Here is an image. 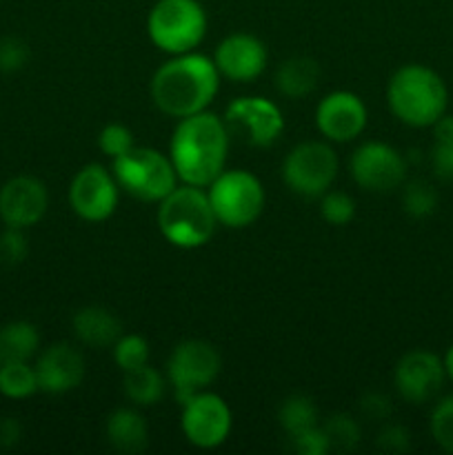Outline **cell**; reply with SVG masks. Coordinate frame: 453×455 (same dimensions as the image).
Returning a JSON list of instances; mask_svg holds the SVG:
<instances>
[{
  "mask_svg": "<svg viewBox=\"0 0 453 455\" xmlns=\"http://www.w3.org/2000/svg\"><path fill=\"white\" fill-rule=\"evenodd\" d=\"M220 78L213 58L195 52L178 53L160 65L151 78V100L164 116L182 120L207 111L220 87Z\"/></svg>",
  "mask_w": 453,
  "mask_h": 455,
  "instance_id": "cell-1",
  "label": "cell"
},
{
  "mask_svg": "<svg viewBox=\"0 0 453 455\" xmlns=\"http://www.w3.org/2000/svg\"><path fill=\"white\" fill-rule=\"evenodd\" d=\"M229 140V132L216 114L200 111L178 120L169 142V158L178 180L207 189L225 172Z\"/></svg>",
  "mask_w": 453,
  "mask_h": 455,
  "instance_id": "cell-2",
  "label": "cell"
},
{
  "mask_svg": "<svg viewBox=\"0 0 453 455\" xmlns=\"http://www.w3.org/2000/svg\"><path fill=\"white\" fill-rule=\"evenodd\" d=\"M386 105L407 127H431L449 109L447 83L431 67L409 62L391 76L386 84Z\"/></svg>",
  "mask_w": 453,
  "mask_h": 455,
  "instance_id": "cell-3",
  "label": "cell"
},
{
  "mask_svg": "<svg viewBox=\"0 0 453 455\" xmlns=\"http://www.w3.org/2000/svg\"><path fill=\"white\" fill-rule=\"evenodd\" d=\"M158 204V229L173 247L200 249L216 234L218 218L204 187H176Z\"/></svg>",
  "mask_w": 453,
  "mask_h": 455,
  "instance_id": "cell-4",
  "label": "cell"
},
{
  "mask_svg": "<svg viewBox=\"0 0 453 455\" xmlns=\"http://www.w3.org/2000/svg\"><path fill=\"white\" fill-rule=\"evenodd\" d=\"M207 12L198 0H158L147 16V36L164 53L195 52L207 36Z\"/></svg>",
  "mask_w": 453,
  "mask_h": 455,
  "instance_id": "cell-5",
  "label": "cell"
},
{
  "mask_svg": "<svg viewBox=\"0 0 453 455\" xmlns=\"http://www.w3.org/2000/svg\"><path fill=\"white\" fill-rule=\"evenodd\" d=\"M111 173L124 194L142 203H160L178 187L171 158L149 147H133L115 158Z\"/></svg>",
  "mask_w": 453,
  "mask_h": 455,
  "instance_id": "cell-6",
  "label": "cell"
},
{
  "mask_svg": "<svg viewBox=\"0 0 453 455\" xmlns=\"http://www.w3.org/2000/svg\"><path fill=\"white\" fill-rule=\"evenodd\" d=\"M207 189L218 225H225L229 229H244L262 216L265 187L251 172L225 169Z\"/></svg>",
  "mask_w": 453,
  "mask_h": 455,
  "instance_id": "cell-7",
  "label": "cell"
},
{
  "mask_svg": "<svg viewBox=\"0 0 453 455\" xmlns=\"http://www.w3.org/2000/svg\"><path fill=\"white\" fill-rule=\"evenodd\" d=\"M338 176V156L329 142H300L282 163L284 185L302 198H320Z\"/></svg>",
  "mask_w": 453,
  "mask_h": 455,
  "instance_id": "cell-8",
  "label": "cell"
},
{
  "mask_svg": "<svg viewBox=\"0 0 453 455\" xmlns=\"http://www.w3.org/2000/svg\"><path fill=\"white\" fill-rule=\"evenodd\" d=\"M231 138L249 147H269L282 136L284 118L275 102L262 96L235 98L222 116Z\"/></svg>",
  "mask_w": 453,
  "mask_h": 455,
  "instance_id": "cell-9",
  "label": "cell"
},
{
  "mask_svg": "<svg viewBox=\"0 0 453 455\" xmlns=\"http://www.w3.org/2000/svg\"><path fill=\"white\" fill-rule=\"evenodd\" d=\"M222 367L220 354L204 340H185L173 349L167 363V376L178 403L185 404L191 395L207 389Z\"/></svg>",
  "mask_w": 453,
  "mask_h": 455,
  "instance_id": "cell-10",
  "label": "cell"
},
{
  "mask_svg": "<svg viewBox=\"0 0 453 455\" xmlns=\"http://www.w3.org/2000/svg\"><path fill=\"white\" fill-rule=\"evenodd\" d=\"M349 172L355 185L371 194H389L402 187L407 178V160L395 147L369 140L354 151Z\"/></svg>",
  "mask_w": 453,
  "mask_h": 455,
  "instance_id": "cell-11",
  "label": "cell"
},
{
  "mask_svg": "<svg viewBox=\"0 0 453 455\" xmlns=\"http://www.w3.org/2000/svg\"><path fill=\"white\" fill-rule=\"evenodd\" d=\"M180 427L189 444L198 449H216L229 438L234 416L220 395L200 391L182 404Z\"/></svg>",
  "mask_w": 453,
  "mask_h": 455,
  "instance_id": "cell-12",
  "label": "cell"
},
{
  "mask_svg": "<svg viewBox=\"0 0 453 455\" xmlns=\"http://www.w3.org/2000/svg\"><path fill=\"white\" fill-rule=\"evenodd\" d=\"M118 182L102 164H84L69 187V204L78 218L102 222L118 207Z\"/></svg>",
  "mask_w": 453,
  "mask_h": 455,
  "instance_id": "cell-13",
  "label": "cell"
},
{
  "mask_svg": "<svg viewBox=\"0 0 453 455\" xmlns=\"http://www.w3.org/2000/svg\"><path fill=\"white\" fill-rule=\"evenodd\" d=\"M444 363L438 354L429 349L407 351L398 360L393 371L395 389L400 398L411 404H425L438 395L444 385Z\"/></svg>",
  "mask_w": 453,
  "mask_h": 455,
  "instance_id": "cell-14",
  "label": "cell"
},
{
  "mask_svg": "<svg viewBox=\"0 0 453 455\" xmlns=\"http://www.w3.org/2000/svg\"><path fill=\"white\" fill-rule=\"evenodd\" d=\"M49 209V194L36 176H16L0 187V220L4 227L29 229Z\"/></svg>",
  "mask_w": 453,
  "mask_h": 455,
  "instance_id": "cell-15",
  "label": "cell"
},
{
  "mask_svg": "<svg viewBox=\"0 0 453 455\" xmlns=\"http://www.w3.org/2000/svg\"><path fill=\"white\" fill-rule=\"evenodd\" d=\"M369 114L362 98L351 92H333L315 107V127L329 142H351L367 129Z\"/></svg>",
  "mask_w": 453,
  "mask_h": 455,
  "instance_id": "cell-16",
  "label": "cell"
},
{
  "mask_svg": "<svg viewBox=\"0 0 453 455\" xmlns=\"http://www.w3.org/2000/svg\"><path fill=\"white\" fill-rule=\"evenodd\" d=\"M266 47L258 36L231 34L222 40L213 53L218 71L234 83H251L265 71Z\"/></svg>",
  "mask_w": 453,
  "mask_h": 455,
  "instance_id": "cell-17",
  "label": "cell"
},
{
  "mask_svg": "<svg viewBox=\"0 0 453 455\" xmlns=\"http://www.w3.org/2000/svg\"><path fill=\"white\" fill-rule=\"evenodd\" d=\"M38 376V389L44 394H67L84 380V358L69 345H52L38 355L34 364Z\"/></svg>",
  "mask_w": 453,
  "mask_h": 455,
  "instance_id": "cell-18",
  "label": "cell"
},
{
  "mask_svg": "<svg viewBox=\"0 0 453 455\" xmlns=\"http://www.w3.org/2000/svg\"><path fill=\"white\" fill-rule=\"evenodd\" d=\"M76 338L87 347H114L115 340L123 336V324L102 307H83L74 314L71 320Z\"/></svg>",
  "mask_w": 453,
  "mask_h": 455,
  "instance_id": "cell-19",
  "label": "cell"
},
{
  "mask_svg": "<svg viewBox=\"0 0 453 455\" xmlns=\"http://www.w3.org/2000/svg\"><path fill=\"white\" fill-rule=\"evenodd\" d=\"M105 434L111 447L124 455L142 453L147 449V443H149L147 422L136 409H115V411L107 418Z\"/></svg>",
  "mask_w": 453,
  "mask_h": 455,
  "instance_id": "cell-20",
  "label": "cell"
},
{
  "mask_svg": "<svg viewBox=\"0 0 453 455\" xmlns=\"http://www.w3.org/2000/svg\"><path fill=\"white\" fill-rule=\"evenodd\" d=\"M320 83V65L309 56L287 58L275 71V89L291 100H300L315 92Z\"/></svg>",
  "mask_w": 453,
  "mask_h": 455,
  "instance_id": "cell-21",
  "label": "cell"
},
{
  "mask_svg": "<svg viewBox=\"0 0 453 455\" xmlns=\"http://www.w3.org/2000/svg\"><path fill=\"white\" fill-rule=\"evenodd\" d=\"M40 349V333L27 320H13L0 327V364L29 363Z\"/></svg>",
  "mask_w": 453,
  "mask_h": 455,
  "instance_id": "cell-22",
  "label": "cell"
},
{
  "mask_svg": "<svg viewBox=\"0 0 453 455\" xmlns=\"http://www.w3.org/2000/svg\"><path fill=\"white\" fill-rule=\"evenodd\" d=\"M124 395L138 407H151L158 404L164 395V378L149 364L124 371Z\"/></svg>",
  "mask_w": 453,
  "mask_h": 455,
  "instance_id": "cell-23",
  "label": "cell"
},
{
  "mask_svg": "<svg viewBox=\"0 0 453 455\" xmlns=\"http://www.w3.org/2000/svg\"><path fill=\"white\" fill-rule=\"evenodd\" d=\"M278 422L289 438L318 427V407L309 395H289L278 409Z\"/></svg>",
  "mask_w": 453,
  "mask_h": 455,
  "instance_id": "cell-24",
  "label": "cell"
},
{
  "mask_svg": "<svg viewBox=\"0 0 453 455\" xmlns=\"http://www.w3.org/2000/svg\"><path fill=\"white\" fill-rule=\"evenodd\" d=\"M38 389V376L29 363L0 364V395L9 400L31 398Z\"/></svg>",
  "mask_w": 453,
  "mask_h": 455,
  "instance_id": "cell-25",
  "label": "cell"
},
{
  "mask_svg": "<svg viewBox=\"0 0 453 455\" xmlns=\"http://www.w3.org/2000/svg\"><path fill=\"white\" fill-rule=\"evenodd\" d=\"M322 427L324 435L329 440V451L336 453H349L358 447L360 443V427L346 413H336V416L329 418Z\"/></svg>",
  "mask_w": 453,
  "mask_h": 455,
  "instance_id": "cell-26",
  "label": "cell"
},
{
  "mask_svg": "<svg viewBox=\"0 0 453 455\" xmlns=\"http://www.w3.org/2000/svg\"><path fill=\"white\" fill-rule=\"evenodd\" d=\"M438 191L426 180H411L404 185L402 209L411 218H429L438 209Z\"/></svg>",
  "mask_w": 453,
  "mask_h": 455,
  "instance_id": "cell-27",
  "label": "cell"
},
{
  "mask_svg": "<svg viewBox=\"0 0 453 455\" xmlns=\"http://www.w3.org/2000/svg\"><path fill=\"white\" fill-rule=\"evenodd\" d=\"M114 363L123 373L149 364V345L145 338L136 336V333L120 336L114 345Z\"/></svg>",
  "mask_w": 453,
  "mask_h": 455,
  "instance_id": "cell-28",
  "label": "cell"
},
{
  "mask_svg": "<svg viewBox=\"0 0 453 455\" xmlns=\"http://www.w3.org/2000/svg\"><path fill=\"white\" fill-rule=\"evenodd\" d=\"M429 431L435 444L442 451L453 455V395H447L440 403H435L429 418Z\"/></svg>",
  "mask_w": 453,
  "mask_h": 455,
  "instance_id": "cell-29",
  "label": "cell"
},
{
  "mask_svg": "<svg viewBox=\"0 0 453 455\" xmlns=\"http://www.w3.org/2000/svg\"><path fill=\"white\" fill-rule=\"evenodd\" d=\"M320 213H322L324 222L333 227H345L354 220L355 216V200L345 191H331L322 194V203H320Z\"/></svg>",
  "mask_w": 453,
  "mask_h": 455,
  "instance_id": "cell-30",
  "label": "cell"
},
{
  "mask_svg": "<svg viewBox=\"0 0 453 455\" xmlns=\"http://www.w3.org/2000/svg\"><path fill=\"white\" fill-rule=\"evenodd\" d=\"M98 147H100L102 154L115 160L127 154V151H131L136 142H133V133L129 132V127L120 123H109L98 133Z\"/></svg>",
  "mask_w": 453,
  "mask_h": 455,
  "instance_id": "cell-31",
  "label": "cell"
},
{
  "mask_svg": "<svg viewBox=\"0 0 453 455\" xmlns=\"http://www.w3.org/2000/svg\"><path fill=\"white\" fill-rule=\"evenodd\" d=\"M27 253H29V243L25 229L4 227V231H0V265L18 267L25 262Z\"/></svg>",
  "mask_w": 453,
  "mask_h": 455,
  "instance_id": "cell-32",
  "label": "cell"
},
{
  "mask_svg": "<svg viewBox=\"0 0 453 455\" xmlns=\"http://www.w3.org/2000/svg\"><path fill=\"white\" fill-rule=\"evenodd\" d=\"M29 62V47L18 36H4L0 38V71L13 74L20 71Z\"/></svg>",
  "mask_w": 453,
  "mask_h": 455,
  "instance_id": "cell-33",
  "label": "cell"
},
{
  "mask_svg": "<svg viewBox=\"0 0 453 455\" xmlns=\"http://www.w3.org/2000/svg\"><path fill=\"white\" fill-rule=\"evenodd\" d=\"M429 163L435 178L444 182H453V140H433Z\"/></svg>",
  "mask_w": 453,
  "mask_h": 455,
  "instance_id": "cell-34",
  "label": "cell"
},
{
  "mask_svg": "<svg viewBox=\"0 0 453 455\" xmlns=\"http://www.w3.org/2000/svg\"><path fill=\"white\" fill-rule=\"evenodd\" d=\"M378 449L385 453H407L411 449V434L400 425H386L378 434Z\"/></svg>",
  "mask_w": 453,
  "mask_h": 455,
  "instance_id": "cell-35",
  "label": "cell"
},
{
  "mask_svg": "<svg viewBox=\"0 0 453 455\" xmlns=\"http://www.w3.org/2000/svg\"><path fill=\"white\" fill-rule=\"evenodd\" d=\"M293 447L298 453L302 455H327L329 453V440L324 435L322 427H314L309 431H302V434L293 435Z\"/></svg>",
  "mask_w": 453,
  "mask_h": 455,
  "instance_id": "cell-36",
  "label": "cell"
},
{
  "mask_svg": "<svg viewBox=\"0 0 453 455\" xmlns=\"http://www.w3.org/2000/svg\"><path fill=\"white\" fill-rule=\"evenodd\" d=\"M391 400L386 398L385 394H378V391H371V394L362 395L360 400V411L362 416L371 418V420H386L391 416Z\"/></svg>",
  "mask_w": 453,
  "mask_h": 455,
  "instance_id": "cell-37",
  "label": "cell"
},
{
  "mask_svg": "<svg viewBox=\"0 0 453 455\" xmlns=\"http://www.w3.org/2000/svg\"><path fill=\"white\" fill-rule=\"evenodd\" d=\"M22 427L16 418H0V449H12L20 443Z\"/></svg>",
  "mask_w": 453,
  "mask_h": 455,
  "instance_id": "cell-38",
  "label": "cell"
},
{
  "mask_svg": "<svg viewBox=\"0 0 453 455\" xmlns=\"http://www.w3.org/2000/svg\"><path fill=\"white\" fill-rule=\"evenodd\" d=\"M433 140H453V116L442 114L433 124Z\"/></svg>",
  "mask_w": 453,
  "mask_h": 455,
  "instance_id": "cell-39",
  "label": "cell"
},
{
  "mask_svg": "<svg viewBox=\"0 0 453 455\" xmlns=\"http://www.w3.org/2000/svg\"><path fill=\"white\" fill-rule=\"evenodd\" d=\"M442 363H444V373H447L449 380L453 382V345L444 351L442 355Z\"/></svg>",
  "mask_w": 453,
  "mask_h": 455,
  "instance_id": "cell-40",
  "label": "cell"
}]
</instances>
